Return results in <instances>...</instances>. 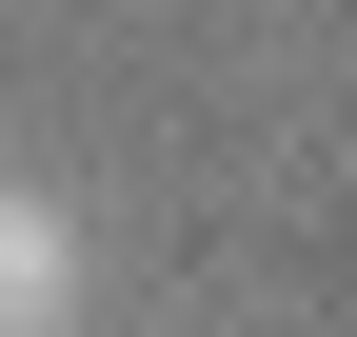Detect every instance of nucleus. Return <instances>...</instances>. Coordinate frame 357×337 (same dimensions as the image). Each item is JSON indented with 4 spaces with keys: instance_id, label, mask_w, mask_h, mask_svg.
Listing matches in <instances>:
<instances>
[{
    "instance_id": "1",
    "label": "nucleus",
    "mask_w": 357,
    "mask_h": 337,
    "mask_svg": "<svg viewBox=\"0 0 357 337\" xmlns=\"http://www.w3.org/2000/svg\"><path fill=\"white\" fill-rule=\"evenodd\" d=\"M79 298H100L79 219H60L40 179H0V337H79Z\"/></svg>"
}]
</instances>
